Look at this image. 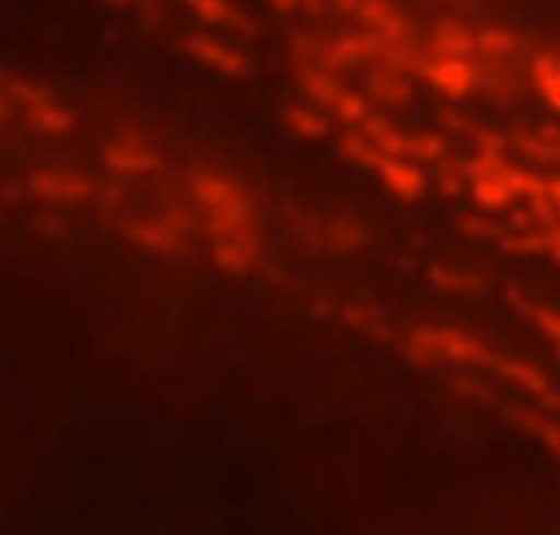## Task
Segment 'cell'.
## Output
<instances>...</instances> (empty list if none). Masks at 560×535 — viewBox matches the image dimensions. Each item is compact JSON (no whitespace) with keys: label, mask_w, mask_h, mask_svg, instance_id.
<instances>
[{"label":"cell","mask_w":560,"mask_h":535,"mask_svg":"<svg viewBox=\"0 0 560 535\" xmlns=\"http://www.w3.org/2000/svg\"><path fill=\"white\" fill-rule=\"evenodd\" d=\"M364 88H368V96L376 98L384 107H407L415 98V84L409 79V71L389 62L370 65Z\"/></svg>","instance_id":"obj_7"},{"label":"cell","mask_w":560,"mask_h":535,"mask_svg":"<svg viewBox=\"0 0 560 535\" xmlns=\"http://www.w3.org/2000/svg\"><path fill=\"white\" fill-rule=\"evenodd\" d=\"M376 172L384 185V191L393 194L401 202H418L429 188L427 172L407 158H384Z\"/></svg>","instance_id":"obj_8"},{"label":"cell","mask_w":560,"mask_h":535,"mask_svg":"<svg viewBox=\"0 0 560 535\" xmlns=\"http://www.w3.org/2000/svg\"><path fill=\"white\" fill-rule=\"evenodd\" d=\"M404 357L409 362H457L490 368L497 353H490L477 337L452 325H423L407 337Z\"/></svg>","instance_id":"obj_2"},{"label":"cell","mask_w":560,"mask_h":535,"mask_svg":"<svg viewBox=\"0 0 560 535\" xmlns=\"http://www.w3.org/2000/svg\"><path fill=\"white\" fill-rule=\"evenodd\" d=\"M513 418H516L524 429H529V432L538 434V438H541L549 449H555V452L560 454V427L558 423L547 421V418H541V415H535V412H516Z\"/></svg>","instance_id":"obj_21"},{"label":"cell","mask_w":560,"mask_h":535,"mask_svg":"<svg viewBox=\"0 0 560 535\" xmlns=\"http://www.w3.org/2000/svg\"><path fill=\"white\" fill-rule=\"evenodd\" d=\"M104 163L115 174L140 177V174H152L160 166V154L140 138H121V141L109 143L107 152H104Z\"/></svg>","instance_id":"obj_9"},{"label":"cell","mask_w":560,"mask_h":535,"mask_svg":"<svg viewBox=\"0 0 560 535\" xmlns=\"http://www.w3.org/2000/svg\"><path fill=\"white\" fill-rule=\"evenodd\" d=\"M513 51H516V37L508 28H485L477 34V54L482 57V62L508 59Z\"/></svg>","instance_id":"obj_19"},{"label":"cell","mask_w":560,"mask_h":535,"mask_svg":"<svg viewBox=\"0 0 560 535\" xmlns=\"http://www.w3.org/2000/svg\"><path fill=\"white\" fill-rule=\"evenodd\" d=\"M485 219H477V217H463L459 219V230L463 233H468V236H485V233H490V228H485Z\"/></svg>","instance_id":"obj_24"},{"label":"cell","mask_w":560,"mask_h":535,"mask_svg":"<svg viewBox=\"0 0 560 535\" xmlns=\"http://www.w3.org/2000/svg\"><path fill=\"white\" fill-rule=\"evenodd\" d=\"M267 3L269 9L280 14H292L300 12V9H323V3H317V0H267Z\"/></svg>","instance_id":"obj_23"},{"label":"cell","mask_w":560,"mask_h":535,"mask_svg":"<svg viewBox=\"0 0 560 535\" xmlns=\"http://www.w3.org/2000/svg\"><path fill=\"white\" fill-rule=\"evenodd\" d=\"M471 194H474V202L477 208L488 213H499V211H508L516 194L510 188V183L504 177H482V179H474L471 183Z\"/></svg>","instance_id":"obj_16"},{"label":"cell","mask_w":560,"mask_h":535,"mask_svg":"<svg viewBox=\"0 0 560 535\" xmlns=\"http://www.w3.org/2000/svg\"><path fill=\"white\" fill-rule=\"evenodd\" d=\"M527 314L535 319V325L541 328V334L549 339V342H552L555 353L560 357V312L558 309L535 303V306H527Z\"/></svg>","instance_id":"obj_22"},{"label":"cell","mask_w":560,"mask_h":535,"mask_svg":"<svg viewBox=\"0 0 560 535\" xmlns=\"http://www.w3.org/2000/svg\"><path fill=\"white\" fill-rule=\"evenodd\" d=\"M185 48L194 59H199L202 65L213 68L217 73L228 79H244L249 73V62L236 45L224 43V39L213 37V34H188L185 39Z\"/></svg>","instance_id":"obj_6"},{"label":"cell","mask_w":560,"mask_h":535,"mask_svg":"<svg viewBox=\"0 0 560 535\" xmlns=\"http://www.w3.org/2000/svg\"><path fill=\"white\" fill-rule=\"evenodd\" d=\"M544 199L552 205L555 211H560V174L552 179H544Z\"/></svg>","instance_id":"obj_25"},{"label":"cell","mask_w":560,"mask_h":535,"mask_svg":"<svg viewBox=\"0 0 560 535\" xmlns=\"http://www.w3.org/2000/svg\"><path fill=\"white\" fill-rule=\"evenodd\" d=\"M446 152H448V143L443 135L420 132V129L407 132V129H404L401 152H398V158H407L420 166V163H438V160L446 158Z\"/></svg>","instance_id":"obj_14"},{"label":"cell","mask_w":560,"mask_h":535,"mask_svg":"<svg viewBox=\"0 0 560 535\" xmlns=\"http://www.w3.org/2000/svg\"><path fill=\"white\" fill-rule=\"evenodd\" d=\"M188 217L179 211L163 213V217L152 219H135L132 239L143 249H154V253H174L183 244H188Z\"/></svg>","instance_id":"obj_5"},{"label":"cell","mask_w":560,"mask_h":535,"mask_svg":"<svg viewBox=\"0 0 560 535\" xmlns=\"http://www.w3.org/2000/svg\"><path fill=\"white\" fill-rule=\"evenodd\" d=\"M331 113L337 115L339 121L350 124V127H357V124H362V127H364V121H368L370 115H373V113H370L368 98H364L362 93H357V90H350V88H348V93H345V96L339 98L337 104H334Z\"/></svg>","instance_id":"obj_20"},{"label":"cell","mask_w":560,"mask_h":535,"mask_svg":"<svg viewBox=\"0 0 560 535\" xmlns=\"http://www.w3.org/2000/svg\"><path fill=\"white\" fill-rule=\"evenodd\" d=\"M298 71L308 98L317 102L319 107L334 109V104L348 93V84H345L342 77H339L334 68H328V65L317 62V65H308V68H298Z\"/></svg>","instance_id":"obj_11"},{"label":"cell","mask_w":560,"mask_h":535,"mask_svg":"<svg viewBox=\"0 0 560 535\" xmlns=\"http://www.w3.org/2000/svg\"><path fill=\"white\" fill-rule=\"evenodd\" d=\"M194 205L213 236V261L224 272H249L261 258V233L244 185L217 168H199L188 183Z\"/></svg>","instance_id":"obj_1"},{"label":"cell","mask_w":560,"mask_h":535,"mask_svg":"<svg viewBox=\"0 0 560 535\" xmlns=\"http://www.w3.org/2000/svg\"><path fill=\"white\" fill-rule=\"evenodd\" d=\"M429 48L440 57L471 59L477 57V32L463 20H440V23H434L432 34H429Z\"/></svg>","instance_id":"obj_10"},{"label":"cell","mask_w":560,"mask_h":535,"mask_svg":"<svg viewBox=\"0 0 560 535\" xmlns=\"http://www.w3.org/2000/svg\"><path fill=\"white\" fill-rule=\"evenodd\" d=\"M440 3H446V7H465L468 0H440Z\"/></svg>","instance_id":"obj_27"},{"label":"cell","mask_w":560,"mask_h":535,"mask_svg":"<svg viewBox=\"0 0 560 535\" xmlns=\"http://www.w3.org/2000/svg\"><path fill=\"white\" fill-rule=\"evenodd\" d=\"M535 90L547 98L549 107L560 109V57L558 54H541L533 62Z\"/></svg>","instance_id":"obj_18"},{"label":"cell","mask_w":560,"mask_h":535,"mask_svg":"<svg viewBox=\"0 0 560 535\" xmlns=\"http://www.w3.org/2000/svg\"><path fill=\"white\" fill-rule=\"evenodd\" d=\"M185 7L191 9L194 18L208 23V26H222L236 34L253 32V20L242 9L233 7L230 0H185Z\"/></svg>","instance_id":"obj_12"},{"label":"cell","mask_w":560,"mask_h":535,"mask_svg":"<svg viewBox=\"0 0 560 535\" xmlns=\"http://www.w3.org/2000/svg\"><path fill=\"white\" fill-rule=\"evenodd\" d=\"M418 73L432 84L440 96L452 98V102H463L471 98L479 88H482V68L474 59H459V57H423Z\"/></svg>","instance_id":"obj_3"},{"label":"cell","mask_w":560,"mask_h":535,"mask_svg":"<svg viewBox=\"0 0 560 535\" xmlns=\"http://www.w3.org/2000/svg\"><path fill=\"white\" fill-rule=\"evenodd\" d=\"M283 127L300 141H323L331 135V121L317 107H306V104H289L283 109Z\"/></svg>","instance_id":"obj_13"},{"label":"cell","mask_w":560,"mask_h":535,"mask_svg":"<svg viewBox=\"0 0 560 535\" xmlns=\"http://www.w3.org/2000/svg\"><path fill=\"white\" fill-rule=\"evenodd\" d=\"M547 253L552 255L555 261L560 264V228L549 230V249H547Z\"/></svg>","instance_id":"obj_26"},{"label":"cell","mask_w":560,"mask_h":535,"mask_svg":"<svg viewBox=\"0 0 560 535\" xmlns=\"http://www.w3.org/2000/svg\"><path fill=\"white\" fill-rule=\"evenodd\" d=\"M339 12L357 18L370 28V34L389 39L395 45H412V20L395 7L393 0H334Z\"/></svg>","instance_id":"obj_4"},{"label":"cell","mask_w":560,"mask_h":535,"mask_svg":"<svg viewBox=\"0 0 560 535\" xmlns=\"http://www.w3.org/2000/svg\"><path fill=\"white\" fill-rule=\"evenodd\" d=\"M429 281L448 294H477L485 292V287H488V281H485L482 275L457 267H432Z\"/></svg>","instance_id":"obj_17"},{"label":"cell","mask_w":560,"mask_h":535,"mask_svg":"<svg viewBox=\"0 0 560 535\" xmlns=\"http://www.w3.org/2000/svg\"><path fill=\"white\" fill-rule=\"evenodd\" d=\"M115 3H138V0H115Z\"/></svg>","instance_id":"obj_28"},{"label":"cell","mask_w":560,"mask_h":535,"mask_svg":"<svg viewBox=\"0 0 560 535\" xmlns=\"http://www.w3.org/2000/svg\"><path fill=\"white\" fill-rule=\"evenodd\" d=\"M337 152L345 163H353V166L359 168H378L382 166V160L387 158V154L364 135V129L362 132H357V129L345 132L337 141Z\"/></svg>","instance_id":"obj_15"}]
</instances>
